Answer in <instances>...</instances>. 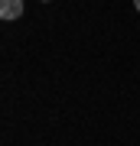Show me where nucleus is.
<instances>
[{"instance_id": "nucleus-3", "label": "nucleus", "mask_w": 140, "mask_h": 146, "mask_svg": "<svg viewBox=\"0 0 140 146\" xmlns=\"http://www.w3.org/2000/svg\"><path fill=\"white\" fill-rule=\"evenodd\" d=\"M42 3H49V0H42Z\"/></svg>"}, {"instance_id": "nucleus-2", "label": "nucleus", "mask_w": 140, "mask_h": 146, "mask_svg": "<svg viewBox=\"0 0 140 146\" xmlns=\"http://www.w3.org/2000/svg\"><path fill=\"white\" fill-rule=\"evenodd\" d=\"M134 7H137V10H140V0H134Z\"/></svg>"}, {"instance_id": "nucleus-1", "label": "nucleus", "mask_w": 140, "mask_h": 146, "mask_svg": "<svg viewBox=\"0 0 140 146\" xmlns=\"http://www.w3.org/2000/svg\"><path fill=\"white\" fill-rule=\"evenodd\" d=\"M23 16V0H0V20H20Z\"/></svg>"}]
</instances>
